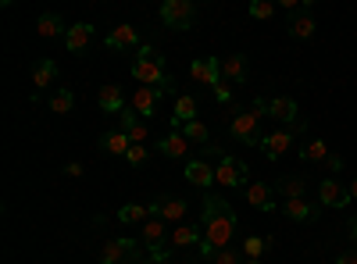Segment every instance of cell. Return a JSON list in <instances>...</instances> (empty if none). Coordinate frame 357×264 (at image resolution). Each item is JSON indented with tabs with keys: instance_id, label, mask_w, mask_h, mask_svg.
<instances>
[{
	"instance_id": "6da1fadb",
	"label": "cell",
	"mask_w": 357,
	"mask_h": 264,
	"mask_svg": "<svg viewBox=\"0 0 357 264\" xmlns=\"http://www.w3.org/2000/svg\"><path fill=\"white\" fill-rule=\"evenodd\" d=\"M200 228H204V247L200 254L207 257H215L218 250L229 247L232 240V232H236V211L229 208V203L215 193H207L204 196V215H200Z\"/></svg>"
},
{
	"instance_id": "7a4b0ae2",
	"label": "cell",
	"mask_w": 357,
	"mask_h": 264,
	"mask_svg": "<svg viewBox=\"0 0 357 264\" xmlns=\"http://www.w3.org/2000/svg\"><path fill=\"white\" fill-rule=\"evenodd\" d=\"M132 75H136V82L151 86V90H161L165 97H168V93H175V82H172V75L165 72V57H161L154 47H143V50L136 54V61H132Z\"/></svg>"
},
{
	"instance_id": "3957f363",
	"label": "cell",
	"mask_w": 357,
	"mask_h": 264,
	"mask_svg": "<svg viewBox=\"0 0 357 264\" xmlns=\"http://www.w3.org/2000/svg\"><path fill=\"white\" fill-rule=\"evenodd\" d=\"M261 118H268V100H250V107H240L229 122V136L236 143H247V146H261Z\"/></svg>"
},
{
	"instance_id": "277c9868",
	"label": "cell",
	"mask_w": 357,
	"mask_h": 264,
	"mask_svg": "<svg viewBox=\"0 0 357 264\" xmlns=\"http://www.w3.org/2000/svg\"><path fill=\"white\" fill-rule=\"evenodd\" d=\"M307 132V122H296V125H286V129H275V132H268L264 139H261V150H264V157H272V161H279L289 146H293V139L296 136H304Z\"/></svg>"
},
{
	"instance_id": "5b68a950",
	"label": "cell",
	"mask_w": 357,
	"mask_h": 264,
	"mask_svg": "<svg viewBox=\"0 0 357 264\" xmlns=\"http://www.w3.org/2000/svg\"><path fill=\"white\" fill-rule=\"evenodd\" d=\"M247 175H250V168L240 161V157H232V154H225L222 161H218V168H215V183L222 186V189H236V186H247Z\"/></svg>"
},
{
	"instance_id": "8992f818",
	"label": "cell",
	"mask_w": 357,
	"mask_h": 264,
	"mask_svg": "<svg viewBox=\"0 0 357 264\" xmlns=\"http://www.w3.org/2000/svg\"><path fill=\"white\" fill-rule=\"evenodd\" d=\"M139 254H143V243L136 240H107L100 264H136Z\"/></svg>"
},
{
	"instance_id": "52a82bcc",
	"label": "cell",
	"mask_w": 357,
	"mask_h": 264,
	"mask_svg": "<svg viewBox=\"0 0 357 264\" xmlns=\"http://www.w3.org/2000/svg\"><path fill=\"white\" fill-rule=\"evenodd\" d=\"M193 15H197L193 0H165V4H161V18H165L168 29H190Z\"/></svg>"
},
{
	"instance_id": "ba28073f",
	"label": "cell",
	"mask_w": 357,
	"mask_h": 264,
	"mask_svg": "<svg viewBox=\"0 0 357 264\" xmlns=\"http://www.w3.org/2000/svg\"><path fill=\"white\" fill-rule=\"evenodd\" d=\"M243 196L250 200V208H257V211H275V203H279V193H275L272 183H247Z\"/></svg>"
},
{
	"instance_id": "9c48e42d",
	"label": "cell",
	"mask_w": 357,
	"mask_h": 264,
	"mask_svg": "<svg viewBox=\"0 0 357 264\" xmlns=\"http://www.w3.org/2000/svg\"><path fill=\"white\" fill-rule=\"evenodd\" d=\"M190 75L193 82H204V86H215L222 82V57H197V61L190 65Z\"/></svg>"
},
{
	"instance_id": "30bf717a",
	"label": "cell",
	"mask_w": 357,
	"mask_h": 264,
	"mask_svg": "<svg viewBox=\"0 0 357 264\" xmlns=\"http://www.w3.org/2000/svg\"><path fill=\"white\" fill-rule=\"evenodd\" d=\"M183 175H186V183L197 186V189H211V186H215V168L207 164L204 157H190Z\"/></svg>"
},
{
	"instance_id": "8fae6325",
	"label": "cell",
	"mask_w": 357,
	"mask_h": 264,
	"mask_svg": "<svg viewBox=\"0 0 357 264\" xmlns=\"http://www.w3.org/2000/svg\"><path fill=\"white\" fill-rule=\"evenodd\" d=\"M318 200H321V208H347L350 189L340 186V179H321L318 183Z\"/></svg>"
},
{
	"instance_id": "7c38bea8",
	"label": "cell",
	"mask_w": 357,
	"mask_h": 264,
	"mask_svg": "<svg viewBox=\"0 0 357 264\" xmlns=\"http://www.w3.org/2000/svg\"><path fill=\"white\" fill-rule=\"evenodd\" d=\"M190 215V200L183 196H161L158 200V218L168 225H183V218Z\"/></svg>"
},
{
	"instance_id": "4fadbf2b",
	"label": "cell",
	"mask_w": 357,
	"mask_h": 264,
	"mask_svg": "<svg viewBox=\"0 0 357 264\" xmlns=\"http://www.w3.org/2000/svg\"><path fill=\"white\" fill-rule=\"evenodd\" d=\"M161 90H151V86H139V90L132 93V100H129V107L136 111V114H143V118H151V114H158V107H161Z\"/></svg>"
},
{
	"instance_id": "5bb4252c",
	"label": "cell",
	"mask_w": 357,
	"mask_h": 264,
	"mask_svg": "<svg viewBox=\"0 0 357 264\" xmlns=\"http://www.w3.org/2000/svg\"><path fill=\"white\" fill-rule=\"evenodd\" d=\"M158 150H161L165 157H175V161H178V157H190L193 143L186 139V132H183V129H175V125H172V132L158 143Z\"/></svg>"
},
{
	"instance_id": "9a60e30c",
	"label": "cell",
	"mask_w": 357,
	"mask_h": 264,
	"mask_svg": "<svg viewBox=\"0 0 357 264\" xmlns=\"http://www.w3.org/2000/svg\"><path fill=\"white\" fill-rule=\"evenodd\" d=\"M172 250H186V247H204V228L200 225H175L172 228V236H168Z\"/></svg>"
},
{
	"instance_id": "2e32d148",
	"label": "cell",
	"mask_w": 357,
	"mask_h": 264,
	"mask_svg": "<svg viewBox=\"0 0 357 264\" xmlns=\"http://www.w3.org/2000/svg\"><path fill=\"white\" fill-rule=\"evenodd\" d=\"M107 47L111 50H143V43H139V33L132 25H114L111 33H107Z\"/></svg>"
},
{
	"instance_id": "e0dca14e",
	"label": "cell",
	"mask_w": 357,
	"mask_h": 264,
	"mask_svg": "<svg viewBox=\"0 0 357 264\" xmlns=\"http://www.w3.org/2000/svg\"><path fill=\"white\" fill-rule=\"evenodd\" d=\"M158 215V200L154 203H126L122 211H118V222H126V225H143V222H151Z\"/></svg>"
},
{
	"instance_id": "ac0fdd59",
	"label": "cell",
	"mask_w": 357,
	"mask_h": 264,
	"mask_svg": "<svg viewBox=\"0 0 357 264\" xmlns=\"http://www.w3.org/2000/svg\"><path fill=\"white\" fill-rule=\"evenodd\" d=\"M89 43H93V25H89V22H75V25H68L65 47H68L72 54H82Z\"/></svg>"
},
{
	"instance_id": "d6986e66",
	"label": "cell",
	"mask_w": 357,
	"mask_h": 264,
	"mask_svg": "<svg viewBox=\"0 0 357 264\" xmlns=\"http://www.w3.org/2000/svg\"><path fill=\"white\" fill-rule=\"evenodd\" d=\"M282 215L289 222H314L318 218V208L307 203V196H296V200H282Z\"/></svg>"
},
{
	"instance_id": "ffe728a7",
	"label": "cell",
	"mask_w": 357,
	"mask_h": 264,
	"mask_svg": "<svg viewBox=\"0 0 357 264\" xmlns=\"http://www.w3.org/2000/svg\"><path fill=\"white\" fill-rule=\"evenodd\" d=\"M97 104H100V111H107V114H122V111H126V97H122V86H114V82L100 86V93H97Z\"/></svg>"
},
{
	"instance_id": "44dd1931",
	"label": "cell",
	"mask_w": 357,
	"mask_h": 264,
	"mask_svg": "<svg viewBox=\"0 0 357 264\" xmlns=\"http://www.w3.org/2000/svg\"><path fill=\"white\" fill-rule=\"evenodd\" d=\"M190 122H197V100H193L190 93H178V97H175V111H172V125L183 129V125H190Z\"/></svg>"
},
{
	"instance_id": "7402d4cb",
	"label": "cell",
	"mask_w": 357,
	"mask_h": 264,
	"mask_svg": "<svg viewBox=\"0 0 357 264\" xmlns=\"http://www.w3.org/2000/svg\"><path fill=\"white\" fill-rule=\"evenodd\" d=\"M268 118H275L282 125H296V100H289V97L268 100Z\"/></svg>"
},
{
	"instance_id": "603a6c76",
	"label": "cell",
	"mask_w": 357,
	"mask_h": 264,
	"mask_svg": "<svg viewBox=\"0 0 357 264\" xmlns=\"http://www.w3.org/2000/svg\"><path fill=\"white\" fill-rule=\"evenodd\" d=\"M165 236H172V232H165V222L158 215L139 225V243L143 247H165Z\"/></svg>"
},
{
	"instance_id": "cb8c5ba5",
	"label": "cell",
	"mask_w": 357,
	"mask_h": 264,
	"mask_svg": "<svg viewBox=\"0 0 357 264\" xmlns=\"http://www.w3.org/2000/svg\"><path fill=\"white\" fill-rule=\"evenodd\" d=\"M36 36H40V40H54V36H68V29H65L61 15H54V11L40 15V22H36Z\"/></svg>"
},
{
	"instance_id": "d4e9b609",
	"label": "cell",
	"mask_w": 357,
	"mask_h": 264,
	"mask_svg": "<svg viewBox=\"0 0 357 264\" xmlns=\"http://www.w3.org/2000/svg\"><path fill=\"white\" fill-rule=\"evenodd\" d=\"M222 79H229V82H247V57H243V54L222 57Z\"/></svg>"
},
{
	"instance_id": "484cf974",
	"label": "cell",
	"mask_w": 357,
	"mask_h": 264,
	"mask_svg": "<svg viewBox=\"0 0 357 264\" xmlns=\"http://www.w3.org/2000/svg\"><path fill=\"white\" fill-rule=\"evenodd\" d=\"M57 79V61H50V57H43V61L33 68V86H36V97H43V90Z\"/></svg>"
},
{
	"instance_id": "4316f807",
	"label": "cell",
	"mask_w": 357,
	"mask_h": 264,
	"mask_svg": "<svg viewBox=\"0 0 357 264\" xmlns=\"http://www.w3.org/2000/svg\"><path fill=\"white\" fill-rule=\"evenodd\" d=\"M301 161L304 164H325V161H329V143H325V139H307L301 146Z\"/></svg>"
},
{
	"instance_id": "83f0119b",
	"label": "cell",
	"mask_w": 357,
	"mask_h": 264,
	"mask_svg": "<svg viewBox=\"0 0 357 264\" xmlns=\"http://www.w3.org/2000/svg\"><path fill=\"white\" fill-rule=\"evenodd\" d=\"M275 193H279L282 200H296V196L307 193V179H304V175H286V179H279Z\"/></svg>"
},
{
	"instance_id": "f1b7e54d",
	"label": "cell",
	"mask_w": 357,
	"mask_h": 264,
	"mask_svg": "<svg viewBox=\"0 0 357 264\" xmlns=\"http://www.w3.org/2000/svg\"><path fill=\"white\" fill-rule=\"evenodd\" d=\"M100 146H104L107 154H114V157H126V154H129V146H132V139H129V132L114 129V132H107V136L100 139Z\"/></svg>"
},
{
	"instance_id": "f546056e",
	"label": "cell",
	"mask_w": 357,
	"mask_h": 264,
	"mask_svg": "<svg viewBox=\"0 0 357 264\" xmlns=\"http://www.w3.org/2000/svg\"><path fill=\"white\" fill-rule=\"evenodd\" d=\"M289 36H293V40H311V36H314V18H311L307 11H301V15L289 22Z\"/></svg>"
},
{
	"instance_id": "4dcf8cb0",
	"label": "cell",
	"mask_w": 357,
	"mask_h": 264,
	"mask_svg": "<svg viewBox=\"0 0 357 264\" xmlns=\"http://www.w3.org/2000/svg\"><path fill=\"white\" fill-rule=\"evenodd\" d=\"M272 247H275V240H272V236H264V240H261V236H247V240H243V257H247V261L264 257Z\"/></svg>"
},
{
	"instance_id": "1f68e13d",
	"label": "cell",
	"mask_w": 357,
	"mask_h": 264,
	"mask_svg": "<svg viewBox=\"0 0 357 264\" xmlns=\"http://www.w3.org/2000/svg\"><path fill=\"white\" fill-rule=\"evenodd\" d=\"M72 107H75V93L72 90H54L50 93V111L54 114H72Z\"/></svg>"
},
{
	"instance_id": "d6a6232c",
	"label": "cell",
	"mask_w": 357,
	"mask_h": 264,
	"mask_svg": "<svg viewBox=\"0 0 357 264\" xmlns=\"http://www.w3.org/2000/svg\"><path fill=\"white\" fill-rule=\"evenodd\" d=\"M183 132H186V139H190L193 146H207V143H211V129H207L200 118L190 122V125H183Z\"/></svg>"
},
{
	"instance_id": "836d02e7",
	"label": "cell",
	"mask_w": 357,
	"mask_h": 264,
	"mask_svg": "<svg viewBox=\"0 0 357 264\" xmlns=\"http://www.w3.org/2000/svg\"><path fill=\"white\" fill-rule=\"evenodd\" d=\"M272 15H275V4H272V0H254V4H250V18H257V22L272 18Z\"/></svg>"
},
{
	"instance_id": "e575fe53",
	"label": "cell",
	"mask_w": 357,
	"mask_h": 264,
	"mask_svg": "<svg viewBox=\"0 0 357 264\" xmlns=\"http://www.w3.org/2000/svg\"><path fill=\"white\" fill-rule=\"evenodd\" d=\"M129 139H132V146H146V143H151V129H146L143 122H136L129 129Z\"/></svg>"
},
{
	"instance_id": "d590c367",
	"label": "cell",
	"mask_w": 357,
	"mask_h": 264,
	"mask_svg": "<svg viewBox=\"0 0 357 264\" xmlns=\"http://www.w3.org/2000/svg\"><path fill=\"white\" fill-rule=\"evenodd\" d=\"M146 157H151V146H129V154H126L129 164H143Z\"/></svg>"
},
{
	"instance_id": "8d00e7d4",
	"label": "cell",
	"mask_w": 357,
	"mask_h": 264,
	"mask_svg": "<svg viewBox=\"0 0 357 264\" xmlns=\"http://www.w3.org/2000/svg\"><path fill=\"white\" fill-rule=\"evenodd\" d=\"M215 264H243V261H240V254H232V250L225 247V250L215 254Z\"/></svg>"
},
{
	"instance_id": "74e56055",
	"label": "cell",
	"mask_w": 357,
	"mask_h": 264,
	"mask_svg": "<svg viewBox=\"0 0 357 264\" xmlns=\"http://www.w3.org/2000/svg\"><path fill=\"white\" fill-rule=\"evenodd\" d=\"M325 171H333L329 179H336V175L343 171V157H336V154H329V161H325Z\"/></svg>"
},
{
	"instance_id": "f35d334b",
	"label": "cell",
	"mask_w": 357,
	"mask_h": 264,
	"mask_svg": "<svg viewBox=\"0 0 357 264\" xmlns=\"http://www.w3.org/2000/svg\"><path fill=\"white\" fill-rule=\"evenodd\" d=\"M215 100H218V104H232V90H229L225 82H218V86H215Z\"/></svg>"
},
{
	"instance_id": "ab89813d",
	"label": "cell",
	"mask_w": 357,
	"mask_h": 264,
	"mask_svg": "<svg viewBox=\"0 0 357 264\" xmlns=\"http://www.w3.org/2000/svg\"><path fill=\"white\" fill-rule=\"evenodd\" d=\"M65 175H68V179H82V164L79 161H68L65 164Z\"/></svg>"
},
{
	"instance_id": "60d3db41",
	"label": "cell",
	"mask_w": 357,
	"mask_h": 264,
	"mask_svg": "<svg viewBox=\"0 0 357 264\" xmlns=\"http://www.w3.org/2000/svg\"><path fill=\"white\" fill-rule=\"evenodd\" d=\"M336 264H357V250H343V254L336 257Z\"/></svg>"
},
{
	"instance_id": "b9f144b4",
	"label": "cell",
	"mask_w": 357,
	"mask_h": 264,
	"mask_svg": "<svg viewBox=\"0 0 357 264\" xmlns=\"http://www.w3.org/2000/svg\"><path fill=\"white\" fill-rule=\"evenodd\" d=\"M350 240H354V243H357V215H354V218H350Z\"/></svg>"
},
{
	"instance_id": "7bdbcfd3",
	"label": "cell",
	"mask_w": 357,
	"mask_h": 264,
	"mask_svg": "<svg viewBox=\"0 0 357 264\" xmlns=\"http://www.w3.org/2000/svg\"><path fill=\"white\" fill-rule=\"evenodd\" d=\"M347 189H350V200H357V179H354V183H350Z\"/></svg>"
},
{
	"instance_id": "ee69618b",
	"label": "cell",
	"mask_w": 357,
	"mask_h": 264,
	"mask_svg": "<svg viewBox=\"0 0 357 264\" xmlns=\"http://www.w3.org/2000/svg\"><path fill=\"white\" fill-rule=\"evenodd\" d=\"M247 264H264V261H261V257H254V261H247Z\"/></svg>"
}]
</instances>
